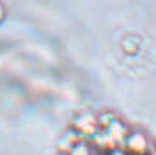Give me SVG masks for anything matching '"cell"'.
<instances>
[{"mask_svg": "<svg viewBox=\"0 0 156 155\" xmlns=\"http://www.w3.org/2000/svg\"><path fill=\"white\" fill-rule=\"evenodd\" d=\"M72 130L80 139H90L99 132V124H98V119L92 114H82L77 116L73 124H72Z\"/></svg>", "mask_w": 156, "mask_h": 155, "instance_id": "cell-1", "label": "cell"}, {"mask_svg": "<svg viewBox=\"0 0 156 155\" xmlns=\"http://www.w3.org/2000/svg\"><path fill=\"white\" fill-rule=\"evenodd\" d=\"M122 149L127 155H147L149 154V139L142 132L129 133L122 142Z\"/></svg>", "mask_w": 156, "mask_h": 155, "instance_id": "cell-2", "label": "cell"}, {"mask_svg": "<svg viewBox=\"0 0 156 155\" xmlns=\"http://www.w3.org/2000/svg\"><path fill=\"white\" fill-rule=\"evenodd\" d=\"M90 146L94 148V151H98L101 155H104V154H112V152H115L118 145L107 133V130L99 129V132L94 138H90Z\"/></svg>", "mask_w": 156, "mask_h": 155, "instance_id": "cell-3", "label": "cell"}, {"mask_svg": "<svg viewBox=\"0 0 156 155\" xmlns=\"http://www.w3.org/2000/svg\"><path fill=\"white\" fill-rule=\"evenodd\" d=\"M102 130H107V133H108V135L114 139V142H115L118 146H120V145H122L124 139H126V138H127V135L130 133L129 129H127V126H126L121 120H118V119H115V120L109 124L108 127L102 129Z\"/></svg>", "mask_w": 156, "mask_h": 155, "instance_id": "cell-4", "label": "cell"}, {"mask_svg": "<svg viewBox=\"0 0 156 155\" xmlns=\"http://www.w3.org/2000/svg\"><path fill=\"white\" fill-rule=\"evenodd\" d=\"M79 141H80V138L76 135L73 130H72V132H69V133H66V135L61 138L60 145H58L61 154H69V152L73 149V146H75Z\"/></svg>", "mask_w": 156, "mask_h": 155, "instance_id": "cell-5", "label": "cell"}, {"mask_svg": "<svg viewBox=\"0 0 156 155\" xmlns=\"http://www.w3.org/2000/svg\"><path fill=\"white\" fill-rule=\"evenodd\" d=\"M69 155H94V148L85 139H80L69 152Z\"/></svg>", "mask_w": 156, "mask_h": 155, "instance_id": "cell-6", "label": "cell"}, {"mask_svg": "<svg viewBox=\"0 0 156 155\" xmlns=\"http://www.w3.org/2000/svg\"><path fill=\"white\" fill-rule=\"evenodd\" d=\"M98 119V124H99V129H107L112 123V121L115 120L117 117L112 113H104V114H101L99 117H96Z\"/></svg>", "mask_w": 156, "mask_h": 155, "instance_id": "cell-7", "label": "cell"}, {"mask_svg": "<svg viewBox=\"0 0 156 155\" xmlns=\"http://www.w3.org/2000/svg\"><path fill=\"white\" fill-rule=\"evenodd\" d=\"M3 16H5V9H3V6L0 5V22L3 20Z\"/></svg>", "mask_w": 156, "mask_h": 155, "instance_id": "cell-8", "label": "cell"}, {"mask_svg": "<svg viewBox=\"0 0 156 155\" xmlns=\"http://www.w3.org/2000/svg\"><path fill=\"white\" fill-rule=\"evenodd\" d=\"M104 155H114V152H112V154H104Z\"/></svg>", "mask_w": 156, "mask_h": 155, "instance_id": "cell-9", "label": "cell"}, {"mask_svg": "<svg viewBox=\"0 0 156 155\" xmlns=\"http://www.w3.org/2000/svg\"><path fill=\"white\" fill-rule=\"evenodd\" d=\"M61 155H69V154H61Z\"/></svg>", "mask_w": 156, "mask_h": 155, "instance_id": "cell-10", "label": "cell"}, {"mask_svg": "<svg viewBox=\"0 0 156 155\" xmlns=\"http://www.w3.org/2000/svg\"><path fill=\"white\" fill-rule=\"evenodd\" d=\"M155 151H156V149H155Z\"/></svg>", "mask_w": 156, "mask_h": 155, "instance_id": "cell-11", "label": "cell"}]
</instances>
